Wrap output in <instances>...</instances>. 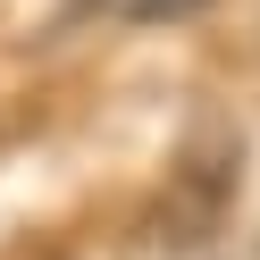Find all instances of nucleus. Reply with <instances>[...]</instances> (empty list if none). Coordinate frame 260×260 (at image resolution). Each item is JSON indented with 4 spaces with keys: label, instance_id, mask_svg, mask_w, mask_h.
Masks as SVG:
<instances>
[{
    "label": "nucleus",
    "instance_id": "f257e3e1",
    "mask_svg": "<svg viewBox=\"0 0 260 260\" xmlns=\"http://www.w3.org/2000/svg\"><path fill=\"white\" fill-rule=\"evenodd\" d=\"M143 260H260V252L218 235V210H168L143 243Z\"/></svg>",
    "mask_w": 260,
    "mask_h": 260
},
{
    "label": "nucleus",
    "instance_id": "f03ea898",
    "mask_svg": "<svg viewBox=\"0 0 260 260\" xmlns=\"http://www.w3.org/2000/svg\"><path fill=\"white\" fill-rule=\"evenodd\" d=\"M101 17H126V25H176V17H193L202 0H92Z\"/></svg>",
    "mask_w": 260,
    "mask_h": 260
}]
</instances>
